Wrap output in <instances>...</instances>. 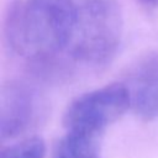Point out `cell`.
<instances>
[{"label": "cell", "instance_id": "6da1fadb", "mask_svg": "<svg viewBox=\"0 0 158 158\" xmlns=\"http://www.w3.org/2000/svg\"><path fill=\"white\" fill-rule=\"evenodd\" d=\"M73 25V0H11L4 38L14 53L30 62L67 52Z\"/></svg>", "mask_w": 158, "mask_h": 158}, {"label": "cell", "instance_id": "7a4b0ae2", "mask_svg": "<svg viewBox=\"0 0 158 158\" xmlns=\"http://www.w3.org/2000/svg\"><path fill=\"white\" fill-rule=\"evenodd\" d=\"M74 25L67 48L77 64L101 67L117 52L123 20L117 0H73Z\"/></svg>", "mask_w": 158, "mask_h": 158}, {"label": "cell", "instance_id": "3957f363", "mask_svg": "<svg viewBox=\"0 0 158 158\" xmlns=\"http://www.w3.org/2000/svg\"><path fill=\"white\" fill-rule=\"evenodd\" d=\"M128 109L131 104L126 85L114 83L74 99L64 111L63 125L67 130L104 133Z\"/></svg>", "mask_w": 158, "mask_h": 158}, {"label": "cell", "instance_id": "277c9868", "mask_svg": "<svg viewBox=\"0 0 158 158\" xmlns=\"http://www.w3.org/2000/svg\"><path fill=\"white\" fill-rule=\"evenodd\" d=\"M47 115L41 93L23 81H7L0 94V136L14 139L33 131Z\"/></svg>", "mask_w": 158, "mask_h": 158}, {"label": "cell", "instance_id": "5b68a950", "mask_svg": "<svg viewBox=\"0 0 158 158\" xmlns=\"http://www.w3.org/2000/svg\"><path fill=\"white\" fill-rule=\"evenodd\" d=\"M132 111L143 121L158 116V52L141 56L130 68L126 83Z\"/></svg>", "mask_w": 158, "mask_h": 158}, {"label": "cell", "instance_id": "8992f818", "mask_svg": "<svg viewBox=\"0 0 158 158\" xmlns=\"http://www.w3.org/2000/svg\"><path fill=\"white\" fill-rule=\"evenodd\" d=\"M104 133L67 130L57 142L52 158H100V146Z\"/></svg>", "mask_w": 158, "mask_h": 158}, {"label": "cell", "instance_id": "52a82bcc", "mask_svg": "<svg viewBox=\"0 0 158 158\" xmlns=\"http://www.w3.org/2000/svg\"><path fill=\"white\" fill-rule=\"evenodd\" d=\"M46 144L38 136L26 137L20 142L4 147L1 158H44Z\"/></svg>", "mask_w": 158, "mask_h": 158}, {"label": "cell", "instance_id": "ba28073f", "mask_svg": "<svg viewBox=\"0 0 158 158\" xmlns=\"http://www.w3.org/2000/svg\"><path fill=\"white\" fill-rule=\"evenodd\" d=\"M141 2L142 6L147 7V9H154L158 7V0H138Z\"/></svg>", "mask_w": 158, "mask_h": 158}]
</instances>
